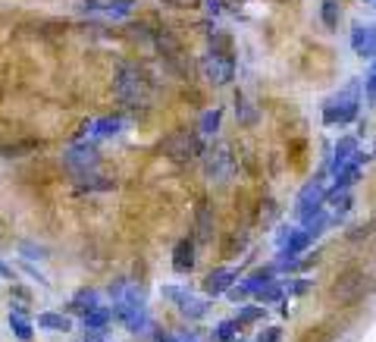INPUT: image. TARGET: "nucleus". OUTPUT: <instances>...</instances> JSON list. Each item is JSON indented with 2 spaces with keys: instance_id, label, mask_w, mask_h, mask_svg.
I'll return each mask as SVG.
<instances>
[{
  "instance_id": "nucleus-1",
  "label": "nucleus",
  "mask_w": 376,
  "mask_h": 342,
  "mask_svg": "<svg viewBox=\"0 0 376 342\" xmlns=\"http://www.w3.org/2000/svg\"><path fill=\"white\" fill-rule=\"evenodd\" d=\"M113 95L129 110H145L151 101V82L138 63H123L113 79Z\"/></svg>"
},
{
  "instance_id": "nucleus-2",
  "label": "nucleus",
  "mask_w": 376,
  "mask_h": 342,
  "mask_svg": "<svg viewBox=\"0 0 376 342\" xmlns=\"http://www.w3.org/2000/svg\"><path fill=\"white\" fill-rule=\"evenodd\" d=\"M376 292V280L364 270H345L329 283V305L336 308H351L364 298H370Z\"/></svg>"
},
{
  "instance_id": "nucleus-3",
  "label": "nucleus",
  "mask_w": 376,
  "mask_h": 342,
  "mask_svg": "<svg viewBox=\"0 0 376 342\" xmlns=\"http://www.w3.org/2000/svg\"><path fill=\"white\" fill-rule=\"evenodd\" d=\"M163 154L170 157V160H176V164H192L195 157L204 151V142H201L198 132H188V129H176V132H170L166 138H163Z\"/></svg>"
},
{
  "instance_id": "nucleus-4",
  "label": "nucleus",
  "mask_w": 376,
  "mask_h": 342,
  "mask_svg": "<svg viewBox=\"0 0 376 342\" xmlns=\"http://www.w3.org/2000/svg\"><path fill=\"white\" fill-rule=\"evenodd\" d=\"M361 85L351 82L345 91H342L336 101H329L323 110V123L326 126H336V123H351L354 117H358V104H361Z\"/></svg>"
},
{
  "instance_id": "nucleus-5",
  "label": "nucleus",
  "mask_w": 376,
  "mask_h": 342,
  "mask_svg": "<svg viewBox=\"0 0 376 342\" xmlns=\"http://www.w3.org/2000/svg\"><path fill=\"white\" fill-rule=\"evenodd\" d=\"M201 73L207 75V82L210 85H229L232 82V75H236V60H232V53L229 51H210L201 57Z\"/></svg>"
},
{
  "instance_id": "nucleus-6",
  "label": "nucleus",
  "mask_w": 376,
  "mask_h": 342,
  "mask_svg": "<svg viewBox=\"0 0 376 342\" xmlns=\"http://www.w3.org/2000/svg\"><path fill=\"white\" fill-rule=\"evenodd\" d=\"M232 173H236V154H232L229 142H214V148L207 151V179L226 182Z\"/></svg>"
},
{
  "instance_id": "nucleus-7",
  "label": "nucleus",
  "mask_w": 376,
  "mask_h": 342,
  "mask_svg": "<svg viewBox=\"0 0 376 342\" xmlns=\"http://www.w3.org/2000/svg\"><path fill=\"white\" fill-rule=\"evenodd\" d=\"M63 164L82 176V173L97 170V164H101V151H97L95 145H88V142H73L66 148V154H63Z\"/></svg>"
},
{
  "instance_id": "nucleus-8",
  "label": "nucleus",
  "mask_w": 376,
  "mask_h": 342,
  "mask_svg": "<svg viewBox=\"0 0 376 342\" xmlns=\"http://www.w3.org/2000/svg\"><path fill=\"white\" fill-rule=\"evenodd\" d=\"M163 292H166V298L176 302L179 311H182L188 320H201V317H207V311H210V302H207V298H195L192 292L176 289V286H166Z\"/></svg>"
},
{
  "instance_id": "nucleus-9",
  "label": "nucleus",
  "mask_w": 376,
  "mask_h": 342,
  "mask_svg": "<svg viewBox=\"0 0 376 342\" xmlns=\"http://www.w3.org/2000/svg\"><path fill=\"white\" fill-rule=\"evenodd\" d=\"M351 47L358 57H373L376 53V25H354Z\"/></svg>"
},
{
  "instance_id": "nucleus-10",
  "label": "nucleus",
  "mask_w": 376,
  "mask_h": 342,
  "mask_svg": "<svg viewBox=\"0 0 376 342\" xmlns=\"http://www.w3.org/2000/svg\"><path fill=\"white\" fill-rule=\"evenodd\" d=\"M173 270L176 273H192L195 270V239H179L173 248Z\"/></svg>"
},
{
  "instance_id": "nucleus-11",
  "label": "nucleus",
  "mask_w": 376,
  "mask_h": 342,
  "mask_svg": "<svg viewBox=\"0 0 376 342\" xmlns=\"http://www.w3.org/2000/svg\"><path fill=\"white\" fill-rule=\"evenodd\" d=\"M236 270H214V273L204 280V292L210 298H216V295H226L229 289H232V283H236Z\"/></svg>"
},
{
  "instance_id": "nucleus-12",
  "label": "nucleus",
  "mask_w": 376,
  "mask_h": 342,
  "mask_svg": "<svg viewBox=\"0 0 376 342\" xmlns=\"http://www.w3.org/2000/svg\"><path fill=\"white\" fill-rule=\"evenodd\" d=\"M198 230H195V236H198V242L201 245H210L214 242V214H210V201H201L198 204Z\"/></svg>"
},
{
  "instance_id": "nucleus-13",
  "label": "nucleus",
  "mask_w": 376,
  "mask_h": 342,
  "mask_svg": "<svg viewBox=\"0 0 376 342\" xmlns=\"http://www.w3.org/2000/svg\"><path fill=\"white\" fill-rule=\"evenodd\" d=\"M323 198H326V192H320V182H310V186L304 188L301 201H298V214H301V217L317 214L320 204H323Z\"/></svg>"
},
{
  "instance_id": "nucleus-14",
  "label": "nucleus",
  "mask_w": 376,
  "mask_h": 342,
  "mask_svg": "<svg viewBox=\"0 0 376 342\" xmlns=\"http://www.w3.org/2000/svg\"><path fill=\"white\" fill-rule=\"evenodd\" d=\"M88 7H91V10H101V13H103V16H110V19H123L125 13H132V10H135V0H110V3L91 0Z\"/></svg>"
},
{
  "instance_id": "nucleus-15",
  "label": "nucleus",
  "mask_w": 376,
  "mask_h": 342,
  "mask_svg": "<svg viewBox=\"0 0 376 342\" xmlns=\"http://www.w3.org/2000/svg\"><path fill=\"white\" fill-rule=\"evenodd\" d=\"M354 154H358V138H351V135L339 138V145H336V154H332V170L339 173Z\"/></svg>"
},
{
  "instance_id": "nucleus-16",
  "label": "nucleus",
  "mask_w": 376,
  "mask_h": 342,
  "mask_svg": "<svg viewBox=\"0 0 376 342\" xmlns=\"http://www.w3.org/2000/svg\"><path fill=\"white\" fill-rule=\"evenodd\" d=\"M310 242H314V236H310L308 230H301V232H292V236H288V242H286V245H282V258L295 260L298 254H301L304 248L310 245Z\"/></svg>"
},
{
  "instance_id": "nucleus-17",
  "label": "nucleus",
  "mask_w": 376,
  "mask_h": 342,
  "mask_svg": "<svg viewBox=\"0 0 376 342\" xmlns=\"http://www.w3.org/2000/svg\"><path fill=\"white\" fill-rule=\"evenodd\" d=\"M38 327L53 330V333H66V330L73 327V320L60 311H45V314H38Z\"/></svg>"
},
{
  "instance_id": "nucleus-18",
  "label": "nucleus",
  "mask_w": 376,
  "mask_h": 342,
  "mask_svg": "<svg viewBox=\"0 0 376 342\" xmlns=\"http://www.w3.org/2000/svg\"><path fill=\"white\" fill-rule=\"evenodd\" d=\"M113 320V311L110 308H88V311L82 314V323H85V327L88 330H101V327H107V323H110Z\"/></svg>"
},
{
  "instance_id": "nucleus-19",
  "label": "nucleus",
  "mask_w": 376,
  "mask_h": 342,
  "mask_svg": "<svg viewBox=\"0 0 376 342\" xmlns=\"http://www.w3.org/2000/svg\"><path fill=\"white\" fill-rule=\"evenodd\" d=\"M41 148H45V142H38V138H23V142H16V145H3L0 154L3 157H23V154H32V151H41Z\"/></svg>"
},
{
  "instance_id": "nucleus-20",
  "label": "nucleus",
  "mask_w": 376,
  "mask_h": 342,
  "mask_svg": "<svg viewBox=\"0 0 376 342\" xmlns=\"http://www.w3.org/2000/svg\"><path fill=\"white\" fill-rule=\"evenodd\" d=\"M10 330L16 333V339H19V342H32V336H35V333H32V323L25 320L23 311H13V314H10Z\"/></svg>"
},
{
  "instance_id": "nucleus-21",
  "label": "nucleus",
  "mask_w": 376,
  "mask_h": 342,
  "mask_svg": "<svg viewBox=\"0 0 376 342\" xmlns=\"http://www.w3.org/2000/svg\"><path fill=\"white\" fill-rule=\"evenodd\" d=\"M339 13H342L339 0H323L320 16H323V25H326V29H336V25H339Z\"/></svg>"
},
{
  "instance_id": "nucleus-22",
  "label": "nucleus",
  "mask_w": 376,
  "mask_h": 342,
  "mask_svg": "<svg viewBox=\"0 0 376 342\" xmlns=\"http://www.w3.org/2000/svg\"><path fill=\"white\" fill-rule=\"evenodd\" d=\"M254 295H258L260 305H266V302H279V298H282V286L270 280V283H264L258 292H254Z\"/></svg>"
},
{
  "instance_id": "nucleus-23",
  "label": "nucleus",
  "mask_w": 376,
  "mask_h": 342,
  "mask_svg": "<svg viewBox=\"0 0 376 342\" xmlns=\"http://www.w3.org/2000/svg\"><path fill=\"white\" fill-rule=\"evenodd\" d=\"M236 110H238V119H242V126H254V119H258V110L245 101L242 95H236Z\"/></svg>"
},
{
  "instance_id": "nucleus-24",
  "label": "nucleus",
  "mask_w": 376,
  "mask_h": 342,
  "mask_svg": "<svg viewBox=\"0 0 376 342\" xmlns=\"http://www.w3.org/2000/svg\"><path fill=\"white\" fill-rule=\"evenodd\" d=\"M220 117H223L220 107L207 110V113H204V119H201V135H214L216 129H220Z\"/></svg>"
},
{
  "instance_id": "nucleus-25",
  "label": "nucleus",
  "mask_w": 376,
  "mask_h": 342,
  "mask_svg": "<svg viewBox=\"0 0 376 342\" xmlns=\"http://www.w3.org/2000/svg\"><path fill=\"white\" fill-rule=\"evenodd\" d=\"M119 129H123V123H119L116 117H107V119H101L95 126V138H107V135H116Z\"/></svg>"
},
{
  "instance_id": "nucleus-26",
  "label": "nucleus",
  "mask_w": 376,
  "mask_h": 342,
  "mask_svg": "<svg viewBox=\"0 0 376 342\" xmlns=\"http://www.w3.org/2000/svg\"><path fill=\"white\" fill-rule=\"evenodd\" d=\"M73 308H79L82 314L88 311V308H97V292L95 289H82L79 295L73 298Z\"/></svg>"
},
{
  "instance_id": "nucleus-27",
  "label": "nucleus",
  "mask_w": 376,
  "mask_h": 342,
  "mask_svg": "<svg viewBox=\"0 0 376 342\" xmlns=\"http://www.w3.org/2000/svg\"><path fill=\"white\" fill-rule=\"evenodd\" d=\"M236 327H238V320H223V323H216V330H214L216 342H236Z\"/></svg>"
},
{
  "instance_id": "nucleus-28",
  "label": "nucleus",
  "mask_w": 376,
  "mask_h": 342,
  "mask_svg": "<svg viewBox=\"0 0 376 342\" xmlns=\"http://www.w3.org/2000/svg\"><path fill=\"white\" fill-rule=\"evenodd\" d=\"M238 317H242V323H254V320L266 317V308L264 305H242L238 308Z\"/></svg>"
},
{
  "instance_id": "nucleus-29",
  "label": "nucleus",
  "mask_w": 376,
  "mask_h": 342,
  "mask_svg": "<svg viewBox=\"0 0 376 342\" xmlns=\"http://www.w3.org/2000/svg\"><path fill=\"white\" fill-rule=\"evenodd\" d=\"M279 339H282V330L279 327H266L254 342H279Z\"/></svg>"
},
{
  "instance_id": "nucleus-30",
  "label": "nucleus",
  "mask_w": 376,
  "mask_h": 342,
  "mask_svg": "<svg viewBox=\"0 0 376 342\" xmlns=\"http://www.w3.org/2000/svg\"><path fill=\"white\" fill-rule=\"evenodd\" d=\"M364 91H367V95L376 101V63H373V66H370L367 79H364Z\"/></svg>"
},
{
  "instance_id": "nucleus-31",
  "label": "nucleus",
  "mask_w": 376,
  "mask_h": 342,
  "mask_svg": "<svg viewBox=\"0 0 376 342\" xmlns=\"http://www.w3.org/2000/svg\"><path fill=\"white\" fill-rule=\"evenodd\" d=\"M226 295H229V298H232V302H245V298H248V295H251V292H248V289H245V286H232V289H229V292H226Z\"/></svg>"
},
{
  "instance_id": "nucleus-32",
  "label": "nucleus",
  "mask_w": 376,
  "mask_h": 342,
  "mask_svg": "<svg viewBox=\"0 0 376 342\" xmlns=\"http://www.w3.org/2000/svg\"><path fill=\"white\" fill-rule=\"evenodd\" d=\"M310 289V283L308 280H298V283H288V292H292V295H304V292Z\"/></svg>"
},
{
  "instance_id": "nucleus-33",
  "label": "nucleus",
  "mask_w": 376,
  "mask_h": 342,
  "mask_svg": "<svg viewBox=\"0 0 376 342\" xmlns=\"http://www.w3.org/2000/svg\"><path fill=\"white\" fill-rule=\"evenodd\" d=\"M157 342H182V339H176L173 333H157Z\"/></svg>"
},
{
  "instance_id": "nucleus-34",
  "label": "nucleus",
  "mask_w": 376,
  "mask_h": 342,
  "mask_svg": "<svg viewBox=\"0 0 376 342\" xmlns=\"http://www.w3.org/2000/svg\"><path fill=\"white\" fill-rule=\"evenodd\" d=\"M207 10H210V13H220V0H207Z\"/></svg>"
},
{
  "instance_id": "nucleus-35",
  "label": "nucleus",
  "mask_w": 376,
  "mask_h": 342,
  "mask_svg": "<svg viewBox=\"0 0 376 342\" xmlns=\"http://www.w3.org/2000/svg\"><path fill=\"white\" fill-rule=\"evenodd\" d=\"M82 342H110V339H103V336H88V339H82Z\"/></svg>"
},
{
  "instance_id": "nucleus-36",
  "label": "nucleus",
  "mask_w": 376,
  "mask_h": 342,
  "mask_svg": "<svg viewBox=\"0 0 376 342\" xmlns=\"http://www.w3.org/2000/svg\"><path fill=\"white\" fill-rule=\"evenodd\" d=\"M3 273H7V264H0V276H3Z\"/></svg>"
}]
</instances>
